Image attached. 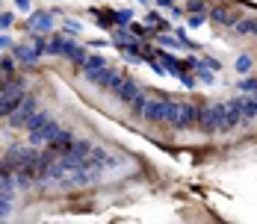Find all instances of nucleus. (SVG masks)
<instances>
[{
  "label": "nucleus",
  "instance_id": "nucleus-6",
  "mask_svg": "<svg viewBox=\"0 0 257 224\" xmlns=\"http://www.w3.org/2000/svg\"><path fill=\"white\" fill-rule=\"evenodd\" d=\"M59 130H62V127L53 124L51 118H48V121L39 127V130H33V133H30V139H33V145H42V142H45V145H51L53 139L59 136Z\"/></svg>",
  "mask_w": 257,
  "mask_h": 224
},
{
  "label": "nucleus",
  "instance_id": "nucleus-19",
  "mask_svg": "<svg viewBox=\"0 0 257 224\" xmlns=\"http://www.w3.org/2000/svg\"><path fill=\"white\" fill-rule=\"evenodd\" d=\"M163 56V68L169 71V74H178V62H175V56L172 53H160Z\"/></svg>",
  "mask_w": 257,
  "mask_h": 224
},
{
  "label": "nucleus",
  "instance_id": "nucleus-14",
  "mask_svg": "<svg viewBox=\"0 0 257 224\" xmlns=\"http://www.w3.org/2000/svg\"><path fill=\"white\" fill-rule=\"evenodd\" d=\"M21 100H24L21 95H6V98H0V115H12Z\"/></svg>",
  "mask_w": 257,
  "mask_h": 224
},
{
  "label": "nucleus",
  "instance_id": "nucleus-27",
  "mask_svg": "<svg viewBox=\"0 0 257 224\" xmlns=\"http://www.w3.org/2000/svg\"><path fill=\"white\" fill-rule=\"evenodd\" d=\"M15 3H18L21 9H30V0H15Z\"/></svg>",
  "mask_w": 257,
  "mask_h": 224
},
{
  "label": "nucleus",
  "instance_id": "nucleus-12",
  "mask_svg": "<svg viewBox=\"0 0 257 224\" xmlns=\"http://www.w3.org/2000/svg\"><path fill=\"white\" fill-rule=\"evenodd\" d=\"M89 153H92V142H83V139H74L68 148V156H74V159H86Z\"/></svg>",
  "mask_w": 257,
  "mask_h": 224
},
{
  "label": "nucleus",
  "instance_id": "nucleus-22",
  "mask_svg": "<svg viewBox=\"0 0 257 224\" xmlns=\"http://www.w3.org/2000/svg\"><path fill=\"white\" fill-rule=\"evenodd\" d=\"M180 83H183L186 89H195V83H198V80H195L192 74H186V71H183V74H180Z\"/></svg>",
  "mask_w": 257,
  "mask_h": 224
},
{
  "label": "nucleus",
  "instance_id": "nucleus-29",
  "mask_svg": "<svg viewBox=\"0 0 257 224\" xmlns=\"http://www.w3.org/2000/svg\"><path fill=\"white\" fill-rule=\"evenodd\" d=\"M139 3H148V0H139Z\"/></svg>",
  "mask_w": 257,
  "mask_h": 224
},
{
  "label": "nucleus",
  "instance_id": "nucleus-7",
  "mask_svg": "<svg viewBox=\"0 0 257 224\" xmlns=\"http://www.w3.org/2000/svg\"><path fill=\"white\" fill-rule=\"evenodd\" d=\"M33 112H36V100H33V98H24L21 103H18V109L9 115V124H12V127H24L27 118H30Z\"/></svg>",
  "mask_w": 257,
  "mask_h": 224
},
{
  "label": "nucleus",
  "instance_id": "nucleus-2",
  "mask_svg": "<svg viewBox=\"0 0 257 224\" xmlns=\"http://www.w3.org/2000/svg\"><path fill=\"white\" fill-rule=\"evenodd\" d=\"M195 121H198V106H195V103H189V100H180L178 115H175V121H172L169 127H172V130H178V133H183V130H192Z\"/></svg>",
  "mask_w": 257,
  "mask_h": 224
},
{
  "label": "nucleus",
  "instance_id": "nucleus-5",
  "mask_svg": "<svg viewBox=\"0 0 257 224\" xmlns=\"http://www.w3.org/2000/svg\"><path fill=\"white\" fill-rule=\"evenodd\" d=\"M207 15H210L213 24H222V27H233L239 21V12L231 9L228 3H219V6H213V9H207Z\"/></svg>",
  "mask_w": 257,
  "mask_h": 224
},
{
  "label": "nucleus",
  "instance_id": "nucleus-3",
  "mask_svg": "<svg viewBox=\"0 0 257 224\" xmlns=\"http://www.w3.org/2000/svg\"><path fill=\"white\" fill-rule=\"evenodd\" d=\"M42 53H48V42H45L42 36H36L33 45H18V48H15V59H18L21 65H33V62H39Z\"/></svg>",
  "mask_w": 257,
  "mask_h": 224
},
{
  "label": "nucleus",
  "instance_id": "nucleus-4",
  "mask_svg": "<svg viewBox=\"0 0 257 224\" xmlns=\"http://www.w3.org/2000/svg\"><path fill=\"white\" fill-rule=\"evenodd\" d=\"M195 127H198L204 136L219 133V115H216V106H213V103H201V106H198V121H195Z\"/></svg>",
  "mask_w": 257,
  "mask_h": 224
},
{
  "label": "nucleus",
  "instance_id": "nucleus-18",
  "mask_svg": "<svg viewBox=\"0 0 257 224\" xmlns=\"http://www.w3.org/2000/svg\"><path fill=\"white\" fill-rule=\"evenodd\" d=\"M239 92L254 95V92H257V77H242V80H239Z\"/></svg>",
  "mask_w": 257,
  "mask_h": 224
},
{
  "label": "nucleus",
  "instance_id": "nucleus-23",
  "mask_svg": "<svg viewBox=\"0 0 257 224\" xmlns=\"http://www.w3.org/2000/svg\"><path fill=\"white\" fill-rule=\"evenodd\" d=\"M65 33H68V36H77L80 24H77V21H65Z\"/></svg>",
  "mask_w": 257,
  "mask_h": 224
},
{
  "label": "nucleus",
  "instance_id": "nucleus-21",
  "mask_svg": "<svg viewBox=\"0 0 257 224\" xmlns=\"http://www.w3.org/2000/svg\"><path fill=\"white\" fill-rule=\"evenodd\" d=\"M207 0H186V12H204Z\"/></svg>",
  "mask_w": 257,
  "mask_h": 224
},
{
  "label": "nucleus",
  "instance_id": "nucleus-1",
  "mask_svg": "<svg viewBox=\"0 0 257 224\" xmlns=\"http://www.w3.org/2000/svg\"><path fill=\"white\" fill-rule=\"evenodd\" d=\"M180 100L166 98V95H157V98H148V106H145V121L151 124H172L175 115H178Z\"/></svg>",
  "mask_w": 257,
  "mask_h": 224
},
{
  "label": "nucleus",
  "instance_id": "nucleus-17",
  "mask_svg": "<svg viewBox=\"0 0 257 224\" xmlns=\"http://www.w3.org/2000/svg\"><path fill=\"white\" fill-rule=\"evenodd\" d=\"M251 65H254V59H251L248 53H239V59L233 62V68H236L239 74H248V71H251Z\"/></svg>",
  "mask_w": 257,
  "mask_h": 224
},
{
  "label": "nucleus",
  "instance_id": "nucleus-24",
  "mask_svg": "<svg viewBox=\"0 0 257 224\" xmlns=\"http://www.w3.org/2000/svg\"><path fill=\"white\" fill-rule=\"evenodd\" d=\"M115 21H118V24H130V9H121V12L115 15Z\"/></svg>",
  "mask_w": 257,
  "mask_h": 224
},
{
  "label": "nucleus",
  "instance_id": "nucleus-13",
  "mask_svg": "<svg viewBox=\"0 0 257 224\" xmlns=\"http://www.w3.org/2000/svg\"><path fill=\"white\" fill-rule=\"evenodd\" d=\"M145 106H148V95L139 92V95L133 98V103H130V115H133V118H145Z\"/></svg>",
  "mask_w": 257,
  "mask_h": 224
},
{
  "label": "nucleus",
  "instance_id": "nucleus-20",
  "mask_svg": "<svg viewBox=\"0 0 257 224\" xmlns=\"http://www.w3.org/2000/svg\"><path fill=\"white\" fill-rule=\"evenodd\" d=\"M15 62H18V59H15V56H6V59H0V74H12V68H15Z\"/></svg>",
  "mask_w": 257,
  "mask_h": 224
},
{
  "label": "nucleus",
  "instance_id": "nucleus-9",
  "mask_svg": "<svg viewBox=\"0 0 257 224\" xmlns=\"http://www.w3.org/2000/svg\"><path fill=\"white\" fill-rule=\"evenodd\" d=\"M30 30H39V33H51V27H53V15L51 12H33V18H30Z\"/></svg>",
  "mask_w": 257,
  "mask_h": 224
},
{
  "label": "nucleus",
  "instance_id": "nucleus-28",
  "mask_svg": "<svg viewBox=\"0 0 257 224\" xmlns=\"http://www.w3.org/2000/svg\"><path fill=\"white\" fill-rule=\"evenodd\" d=\"M160 6H175V0H157Z\"/></svg>",
  "mask_w": 257,
  "mask_h": 224
},
{
  "label": "nucleus",
  "instance_id": "nucleus-25",
  "mask_svg": "<svg viewBox=\"0 0 257 224\" xmlns=\"http://www.w3.org/2000/svg\"><path fill=\"white\" fill-rule=\"evenodd\" d=\"M204 24V15H198V12H192V18H189V27H201Z\"/></svg>",
  "mask_w": 257,
  "mask_h": 224
},
{
  "label": "nucleus",
  "instance_id": "nucleus-8",
  "mask_svg": "<svg viewBox=\"0 0 257 224\" xmlns=\"http://www.w3.org/2000/svg\"><path fill=\"white\" fill-rule=\"evenodd\" d=\"M139 92H142V89H139V83H136V80H130V77H124V83H121L112 95H115V100H118V103H127V106H130V103H133V98H136Z\"/></svg>",
  "mask_w": 257,
  "mask_h": 224
},
{
  "label": "nucleus",
  "instance_id": "nucleus-10",
  "mask_svg": "<svg viewBox=\"0 0 257 224\" xmlns=\"http://www.w3.org/2000/svg\"><path fill=\"white\" fill-rule=\"evenodd\" d=\"M71 45H74V42H68L65 36H53L51 42H48V53H53V56H68Z\"/></svg>",
  "mask_w": 257,
  "mask_h": 224
},
{
  "label": "nucleus",
  "instance_id": "nucleus-16",
  "mask_svg": "<svg viewBox=\"0 0 257 224\" xmlns=\"http://www.w3.org/2000/svg\"><path fill=\"white\" fill-rule=\"evenodd\" d=\"M45 121H48V112H39V109H36V112L27 118V124H24V127L30 130V133H33V130H39V127L45 124Z\"/></svg>",
  "mask_w": 257,
  "mask_h": 224
},
{
  "label": "nucleus",
  "instance_id": "nucleus-15",
  "mask_svg": "<svg viewBox=\"0 0 257 224\" xmlns=\"http://www.w3.org/2000/svg\"><path fill=\"white\" fill-rule=\"evenodd\" d=\"M103 65H106V59H103L101 53H92V56H86V59H83V65H80V68H83V74H89V71H98V68H103Z\"/></svg>",
  "mask_w": 257,
  "mask_h": 224
},
{
  "label": "nucleus",
  "instance_id": "nucleus-11",
  "mask_svg": "<svg viewBox=\"0 0 257 224\" xmlns=\"http://www.w3.org/2000/svg\"><path fill=\"white\" fill-rule=\"evenodd\" d=\"M233 33L236 36H257V18H239L233 24Z\"/></svg>",
  "mask_w": 257,
  "mask_h": 224
},
{
  "label": "nucleus",
  "instance_id": "nucleus-26",
  "mask_svg": "<svg viewBox=\"0 0 257 224\" xmlns=\"http://www.w3.org/2000/svg\"><path fill=\"white\" fill-rule=\"evenodd\" d=\"M9 24H12V15H9V12H3V15H0V30H6Z\"/></svg>",
  "mask_w": 257,
  "mask_h": 224
}]
</instances>
